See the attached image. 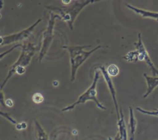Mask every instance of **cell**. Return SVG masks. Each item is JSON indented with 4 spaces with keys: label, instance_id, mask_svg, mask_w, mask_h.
<instances>
[{
    "label": "cell",
    "instance_id": "7402d4cb",
    "mask_svg": "<svg viewBox=\"0 0 158 140\" xmlns=\"http://www.w3.org/2000/svg\"><path fill=\"white\" fill-rule=\"evenodd\" d=\"M113 140H121V139H120V135H119L118 133L117 134V135L115 136V138H114V139Z\"/></svg>",
    "mask_w": 158,
    "mask_h": 140
},
{
    "label": "cell",
    "instance_id": "7c38bea8",
    "mask_svg": "<svg viewBox=\"0 0 158 140\" xmlns=\"http://www.w3.org/2000/svg\"><path fill=\"white\" fill-rule=\"evenodd\" d=\"M129 128H130V140H134L135 133L136 128V120L135 117L133 108L129 107Z\"/></svg>",
    "mask_w": 158,
    "mask_h": 140
},
{
    "label": "cell",
    "instance_id": "cb8c5ba5",
    "mask_svg": "<svg viewBox=\"0 0 158 140\" xmlns=\"http://www.w3.org/2000/svg\"><path fill=\"white\" fill-rule=\"evenodd\" d=\"M157 140H158V139H157Z\"/></svg>",
    "mask_w": 158,
    "mask_h": 140
},
{
    "label": "cell",
    "instance_id": "8992f818",
    "mask_svg": "<svg viewBox=\"0 0 158 140\" xmlns=\"http://www.w3.org/2000/svg\"><path fill=\"white\" fill-rule=\"evenodd\" d=\"M41 19H38L35 23H33L31 25L28 27V28L22 30L20 32L17 33H14L12 34H10L8 35L1 36V42L0 44L1 46L7 45L15 42H22L27 38H28L31 34L32 33L33 31L37 26V25L40 23L41 21Z\"/></svg>",
    "mask_w": 158,
    "mask_h": 140
},
{
    "label": "cell",
    "instance_id": "4fadbf2b",
    "mask_svg": "<svg viewBox=\"0 0 158 140\" xmlns=\"http://www.w3.org/2000/svg\"><path fill=\"white\" fill-rule=\"evenodd\" d=\"M35 125L36 129V137L37 140H49L48 134L40 125V124L37 121H35Z\"/></svg>",
    "mask_w": 158,
    "mask_h": 140
},
{
    "label": "cell",
    "instance_id": "2e32d148",
    "mask_svg": "<svg viewBox=\"0 0 158 140\" xmlns=\"http://www.w3.org/2000/svg\"><path fill=\"white\" fill-rule=\"evenodd\" d=\"M32 100L35 103H40L43 102L44 97L41 93L36 92L32 96Z\"/></svg>",
    "mask_w": 158,
    "mask_h": 140
},
{
    "label": "cell",
    "instance_id": "30bf717a",
    "mask_svg": "<svg viewBox=\"0 0 158 140\" xmlns=\"http://www.w3.org/2000/svg\"><path fill=\"white\" fill-rule=\"evenodd\" d=\"M143 76L146 79L148 85L146 92L143 95V98H146L158 85V77L149 76L146 73L143 74Z\"/></svg>",
    "mask_w": 158,
    "mask_h": 140
},
{
    "label": "cell",
    "instance_id": "ba28073f",
    "mask_svg": "<svg viewBox=\"0 0 158 140\" xmlns=\"http://www.w3.org/2000/svg\"><path fill=\"white\" fill-rule=\"evenodd\" d=\"M99 69L101 70V72H102L104 79L106 81V83L108 87V89L109 90L110 94L111 95L112 98L113 100V102H114V105L115 106V111H116V113H117V118L119 119L120 118V113H119V110H118V105L117 103V98H116V90L115 89L114 87L112 80L111 79V77L109 76V75L108 74L106 69L105 68L104 66H99Z\"/></svg>",
    "mask_w": 158,
    "mask_h": 140
},
{
    "label": "cell",
    "instance_id": "3957f363",
    "mask_svg": "<svg viewBox=\"0 0 158 140\" xmlns=\"http://www.w3.org/2000/svg\"><path fill=\"white\" fill-rule=\"evenodd\" d=\"M91 46V45H75V46H63L62 48L68 50L70 55V61L71 65L70 81L73 82L78 68L90 56V55L101 48V45L91 49L89 51H84L83 49Z\"/></svg>",
    "mask_w": 158,
    "mask_h": 140
},
{
    "label": "cell",
    "instance_id": "d6986e66",
    "mask_svg": "<svg viewBox=\"0 0 158 140\" xmlns=\"http://www.w3.org/2000/svg\"><path fill=\"white\" fill-rule=\"evenodd\" d=\"M18 46H22V45H20V44H17V45H15V46H12V48H11L10 49H9V50H8L7 51H6V52L1 53V59H2V58L4 56H6L7 53H10V51H12L14 49L16 48H17V47H18Z\"/></svg>",
    "mask_w": 158,
    "mask_h": 140
},
{
    "label": "cell",
    "instance_id": "44dd1931",
    "mask_svg": "<svg viewBox=\"0 0 158 140\" xmlns=\"http://www.w3.org/2000/svg\"><path fill=\"white\" fill-rule=\"evenodd\" d=\"M1 103L2 105H3L4 107H6L5 102H4V94H3V92L2 91L1 92Z\"/></svg>",
    "mask_w": 158,
    "mask_h": 140
},
{
    "label": "cell",
    "instance_id": "e0dca14e",
    "mask_svg": "<svg viewBox=\"0 0 158 140\" xmlns=\"http://www.w3.org/2000/svg\"><path fill=\"white\" fill-rule=\"evenodd\" d=\"M138 112H139L140 113H142L143 114H146V115H152V116H158V110H155L153 111H148V110H144L140 107H136V108Z\"/></svg>",
    "mask_w": 158,
    "mask_h": 140
},
{
    "label": "cell",
    "instance_id": "52a82bcc",
    "mask_svg": "<svg viewBox=\"0 0 158 140\" xmlns=\"http://www.w3.org/2000/svg\"><path fill=\"white\" fill-rule=\"evenodd\" d=\"M138 40L137 42L134 43V45L136 47V50L139 53L138 56V60L139 61H144L148 67L149 68L150 70L151 71L153 76H155L156 75H158V69L156 68L154 66L153 62L152 61L143 43L141 38V33H138Z\"/></svg>",
    "mask_w": 158,
    "mask_h": 140
},
{
    "label": "cell",
    "instance_id": "ac0fdd59",
    "mask_svg": "<svg viewBox=\"0 0 158 140\" xmlns=\"http://www.w3.org/2000/svg\"><path fill=\"white\" fill-rule=\"evenodd\" d=\"M1 115L2 116H4L5 118H6L7 120H9L11 123H12V124H14V125H15V124H17V121L15 120V119H14L11 116H10V115L9 114V113H4V112H2V111L1 112Z\"/></svg>",
    "mask_w": 158,
    "mask_h": 140
},
{
    "label": "cell",
    "instance_id": "7a4b0ae2",
    "mask_svg": "<svg viewBox=\"0 0 158 140\" xmlns=\"http://www.w3.org/2000/svg\"><path fill=\"white\" fill-rule=\"evenodd\" d=\"M22 52L17 59V61L10 67L7 75L1 85V90L4 87L7 82L15 74H22L25 72V67L28 66L35 53L36 47L35 45L31 42L22 45Z\"/></svg>",
    "mask_w": 158,
    "mask_h": 140
},
{
    "label": "cell",
    "instance_id": "603a6c76",
    "mask_svg": "<svg viewBox=\"0 0 158 140\" xmlns=\"http://www.w3.org/2000/svg\"><path fill=\"white\" fill-rule=\"evenodd\" d=\"M108 140H113V139L111 137H109L108 138Z\"/></svg>",
    "mask_w": 158,
    "mask_h": 140
},
{
    "label": "cell",
    "instance_id": "8fae6325",
    "mask_svg": "<svg viewBox=\"0 0 158 140\" xmlns=\"http://www.w3.org/2000/svg\"><path fill=\"white\" fill-rule=\"evenodd\" d=\"M120 113V118L118 119L117 126L118 129V134L120 135L121 140H128V135H127V127L124 120V115L122 113V109L120 108L119 110Z\"/></svg>",
    "mask_w": 158,
    "mask_h": 140
},
{
    "label": "cell",
    "instance_id": "9c48e42d",
    "mask_svg": "<svg viewBox=\"0 0 158 140\" xmlns=\"http://www.w3.org/2000/svg\"><path fill=\"white\" fill-rule=\"evenodd\" d=\"M126 6L128 9L134 11L135 13L139 14L144 18H151L158 21V12L150 11L148 10H144L136 7L130 4H126Z\"/></svg>",
    "mask_w": 158,
    "mask_h": 140
},
{
    "label": "cell",
    "instance_id": "5bb4252c",
    "mask_svg": "<svg viewBox=\"0 0 158 140\" xmlns=\"http://www.w3.org/2000/svg\"><path fill=\"white\" fill-rule=\"evenodd\" d=\"M139 53L137 50L129 51L125 56H123V59L128 61V62H134L136 63L138 61Z\"/></svg>",
    "mask_w": 158,
    "mask_h": 140
},
{
    "label": "cell",
    "instance_id": "ffe728a7",
    "mask_svg": "<svg viewBox=\"0 0 158 140\" xmlns=\"http://www.w3.org/2000/svg\"><path fill=\"white\" fill-rule=\"evenodd\" d=\"M5 105L6 107H12L14 105V103H13V101L10 99V98H8L7 99L6 101H5Z\"/></svg>",
    "mask_w": 158,
    "mask_h": 140
},
{
    "label": "cell",
    "instance_id": "277c9868",
    "mask_svg": "<svg viewBox=\"0 0 158 140\" xmlns=\"http://www.w3.org/2000/svg\"><path fill=\"white\" fill-rule=\"evenodd\" d=\"M99 79V72L98 71H96L94 74L93 82L91 84L90 87H89V88L85 92H84L82 94H81L78 97V99L74 103L64 107V108L62 109V112L70 111L73 110L77 105L81 104V103H85L89 100L93 101L96 103V106L100 109L106 110V107L104 106L101 103H100L97 98L96 85H97V83Z\"/></svg>",
    "mask_w": 158,
    "mask_h": 140
},
{
    "label": "cell",
    "instance_id": "9a60e30c",
    "mask_svg": "<svg viewBox=\"0 0 158 140\" xmlns=\"http://www.w3.org/2000/svg\"><path fill=\"white\" fill-rule=\"evenodd\" d=\"M106 71L110 77H115L119 73V69L118 66L114 64H110L106 69Z\"/></svg>",
    "mask_w": 158,
    "mask_h": 140
},
{
    "label": "cell",
    "instance_id": "6da1fadb",
    "mask_svg": "<svg viewBox=\"0 0 158 140\" xmlns=\"http://www.w3.org/2000/svg\"><path fill=\"white\" fill-rule=\"evenodd\" d=\"M97 1H75V2H73L70 5L60 7L47 6V8L59 15L60 19L68 24L70 29L72 30L73 28V23L75 20L83 9L88 4Z\"/></svg>",
    "mask_w": 158,
    "mask_h": 140
},
{
    "label": "cell",
    "instance_id": "5b68a950",
    "mask_svg": "<svg viewBox=\"0 0 158 140\" xmlns=\"http://www.w3.org/2000/svg\"><path fill=\"white\" fill-rule=\"evenodd\" d=\"M60 19V16L53 12H50L49 19L48 20V24L46 29L43 33L41 48L39 55V61L41 62L44 56L46 55L48 50L51 45V43L53 38V30L55 25V20L56 19Z\"/></svg>",
    "mask_w": 158,
    "mask_h": 140
}]
</instances>
